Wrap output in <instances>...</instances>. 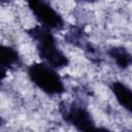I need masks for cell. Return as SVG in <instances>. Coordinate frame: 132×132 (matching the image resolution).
Returning a JSON list of instances; mask_svg holds the SVG:
<instances>
[{
	"mask_svg": "<svg viewBox=\"0 0 132 132\" xmlns=\"http://www.w3.org/2000/svg\"><path fill=\"white\" fill-rule=\"evenodd\" d=\"M93 132H112V131H110L109 129L104 128V127H100V128H97V127H96Z\"/></svg>",
	"mask_w": 132,
	"mask_h": 132,
	"instance_id": "10",
	"label": "cell"
},
{
	"mask_svg": "<svg viewBox=\"0 0 132 132\" xmlns=\"http://www.w3.org/2000/svg\"><path fill=\"white\" fill-rule=\"evenodd\" d=\"M28 6L39 22V25L50 30H61L64 27L62 15L47 2L42 0H32L28 2Z\"/></svg>",
	"mask_w": 132,
	"mask_h": 132,
	"instance_id": "4",
	"label": "cell"
},
{
	"mask_svg": "<svg viewBox=\"0 0 132 132\" xmlns=\"http://www.w3.org/2000/svg\"><path fill=\"white\" fill-rule=\"evenodd\" d=\"M21 62V58L16 50L11 46L0 44V66L6 70L18 66Z\"/></svg>",
	"mask_w": 132,
	"mask_h": 132,
	"instance_id": "6",
	"label": "cell"
},
{
	"mask_svg": "<svg viewBox=\"0 0 132 132\" xmlns=\"http://www.w3.org/2000/svg\"><path fill=\"white\" fill-rule=\"evenodd\" d=\"M62 118L79 132H93L96 128L91 112L84 106L76 103L61 102L59 106Z\"/></svg>",
	"mask_w": 132,
	"mask_h": 132,
	"instance_id": "3",
	"label": "cell"
},
{
	"mask_svg": "<svg viewBox=\"0 0 132 132\" xmlns=\"http://www.w3.org/2000/svg\"><path fill=\"white\" fill-rule=\"evenodd\" d=\"M65 39L67 42L79 46L81 48H84L85 51L91 45L90 42H88L85 33L82 32V30L80 28H71L69 30V32L67 33V35L65 36Z\"/></svg>",
	"mask_w": 132,
	"mask_h": 132,
	"instance_id": "8",
	"label": "cell"
},
{
	"mask_svg": "<svg viewBox=\"0 0 132 132\" xmlns=\"http://www.w3.org/2000/svg\"><path fill=\"white\" fill-rule=\"evenodd\" d=\"M0 123H1V120H0Z\"/></svg>",
	"mask_w": 132,
	"mask_h": 132,
	"instance_id": "11",
	"label": "cell"
},
{
	"mask_svg": "<svg viewBox=\"0 0 132 132\" xmlns=\"http://www.w3.org/2000/svg\"><path fill=\"white\" fill-rule=\"evenodd\" d=\"M111 92L113 93L114 97L119 104L124 107L127 111H131L132 108V93L128 86H126L122 81H112L110 85Z\"/></svg>",
	"mask_w": 132,
	"mask_h": 132,
	"instance_id": "5",
	"label": "cell"
},
{
	"mask_svg": "<svg viewBox=\"0 0 132 132\" xmlns=\"http://www.w3.org/2000/svg\"><path fill=\"white\" fill-rule=\"evenodd\" d=\"M107 54L116 62V64L122 69H127L131 65L132 58L129 51L126 47L111 46L107 50Z\"/></svg>",
	"mask_w": 132,
	"mask_h": 132,
	"instance_id": "7",
	"label": "cell"
},
{
	"mask_svg": "<svg viewBox=\"0 0 132 132\" xmlns=\"http://www.w3.org/2000/svg\"><path fill=\"white\" fill-rule=\"evenodd\" d=\"M27 34L35 42L38 56L44 64L54 69L64 68L68 65L67 56L57 46L55 36L50 29L36 25L27 30Z\"/></svg>",
	"mask_w": 132,
	"mask_h": 132,
	"instance_id": "1",
	"label": "cell"
},
{
	"mask_svg": "<svg viewBox=\"0 0 132 132\" xmlns=\"http://www.w3.org/2000/svg\"><path fill=\"white\" fill-rule=\"evenodd\" d=\"M7 75V70L5 68H3L2 66H0V81L3 80Z\"/></svg>",
	"mask_w": 132,
	"mask_h": 132,
	"instance_id": "9",
	"label": "cell"
},
{
	"mask_svg": "<svg viewBox=\"0 0 132 132\" xmlns=\"http://www.w3.org/2000/svg\"><path fill=\"white\" fill-rule=\"evenodd\" d=\"M30 80L43 93L50 96L61 95L65 92V86L56 69L41 63H33L28 67Z\"/></svg>",
	"mask_w": 132,
	"mask_h": 132,
	"instance_id": "2",
	"label": "cell"
}]
</instances>
